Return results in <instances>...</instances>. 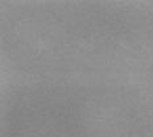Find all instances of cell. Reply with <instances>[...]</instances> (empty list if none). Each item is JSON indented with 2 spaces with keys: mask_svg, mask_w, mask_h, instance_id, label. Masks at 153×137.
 <instances>
[]
</instances>
